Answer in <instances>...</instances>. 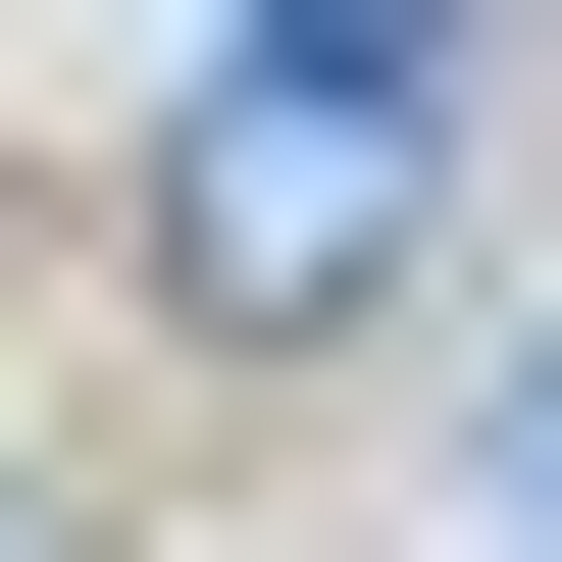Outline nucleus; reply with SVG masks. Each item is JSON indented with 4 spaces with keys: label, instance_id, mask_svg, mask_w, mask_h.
Wrapping results in <instances>:
<instances>
[{
    "label": "nucleus",
    "instance_id": "f257e3e1",
    "mask_svg": "<svg viewBox=\"0 0 562 562\" xmlns=\"http://www.w3.org/2000/svg\"><path fill=\"white\" fill-rule=\"evenodd\" d=\"M409 205H460V0H256L154 256H205V307H409Z\"/></svg>",
    "mask_w": 562,
    "mask_h": 562
},
{
    "label": "nucleus",
    "instance_id": "f03ea898",
    "mask_svg": "<svg viewBox=\"0 0 562 562\" xmlns=\"http://www.w3.org/2000/svg\"><path fill=\"white\" fill-rule=\"evenodd\" d=\"M512 512H562V358H512Z\"/></svg>",
    "mask_w": 562,
    "mask_h": 562
},
{
    "label": "nucleus",
    "instance_id": "7ed1b4c3",
    "mask_svg": "<svg viewBox=\"0 0 562 562\" xmlns=\"http://www.w3.org/2000/svg\"><path fill=\"white\" fill-rule=\"evenodd\" d=\"M0 562H52V512H0Z\"/></svg>",
    "mask_w": 562,
    "mask_h": 562
}]
</instances>
